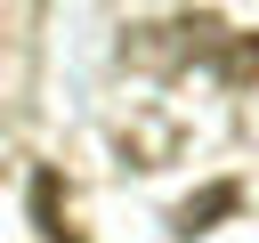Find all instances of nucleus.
<instances>
[{"label": "nucleus", "instance_id": "obj_1", "mask_svg": "<svg viewBox=\"0 0 259 243\" xmlns=\"http://www.w3.org/2000/svg\"><path fill=\"white\" fill-rule=\"evenodd\" d=\"M121 57H130V65H146V73L210 65L227 89H251V81H259V32H235V24H227V16H210V8L170 16V24H138V32L121 40Z\"/></svg>", "mask_w": 259, "mask_h": 243}, {"label": "nucleus", "instance_id": "obj_2", "mask_svg": "<svg viewBox=\"0 0 259 243\" xmlns=\"http://www.w3.org/2000/svg\"><path fill=\"white\" fill-rule=\"evenodd\" d=\"M235 211H243V186H235V178H219V186H202V194H186V202L170 211V235H186V243H194V235H210V227H219V219H235Z\"/></svg>", "mask_w": 259, "mask_h": 243}, {"label": "nucleus", "instance_id": "obj_3", "mask_svg": "<svg viewBox=\"0 0 259 243\" xmlns=\"http://www.w3.org/2000/svg\"><path fill=\"white\" fill-rule=\"evenodd\" d=\"M32 219H40V235H49V243H81V227H73V211H65V178H57V170H32Z\"/></svg>", "mask_w": 259, "mask_h": 243}]
</instances>
